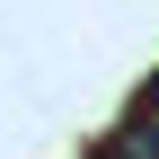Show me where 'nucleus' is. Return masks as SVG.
Listing matches in <instances>:
<instances>
[{
  "label": "nucleus",
  "instance_id": "f257e3e1",
  "mask_svg": "<svg viewBox=\"0 0 159 159\" xmlns=\"http://www.w3.org/2000/svg\"><path fill=\"white\" fill-rule=\"evenodd\" d=\"M97 159H142V150H133V142H115V150H97Z\"/></svg>",
  "mask_w": 159,
  "mask_h": 159
}]
</instances>
